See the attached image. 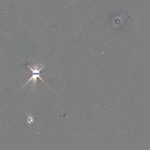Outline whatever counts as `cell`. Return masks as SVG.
<instances>
[{"label": "cell", "mask_w": 150, "mask_h": 150, "mask_svg": "<svg viewBox=\"0 0 150 150\" xmlns=\"http://www.w3.org/2000/svg\"><path fill=\"white\" fill-rule=\"evenodd\" d=\"M45 66H42L41 67V68H39V66L37 65H36L35 66V67H34V68L32 69L28 65V67H29L31 71H32V75L31 78L28 81V82L25 84V85H23V87L24 86H26L27 84L29 82L33 80V85H34V86H35L36 84L37 83V78H38L42 81H43V82H45V81L42 79V78L40 77V75H43V74H42L40 73V71L42 70V69L43 68V67H44Z\"/></svg>", "instance_id": "cell-1"}, {"label": "cell", "mask_w": 150, "mask_h": 150, "mask_svg": "<svg viewBox=\"0 0 150 150\" xmlns=\"http://www.w3.org/2000/svg\"><path fill=\"white\" fill-rule=\"evenodd\" d=\"M26 115L27 116V117H28V118H27V124H29L30 125V124H31L32 123H33L36 125V124L35 123V122H34L35 118H34V116L31 115H30L29 116Z\"/></svg>", "instance_id": "cell-2"}]
</instances>
